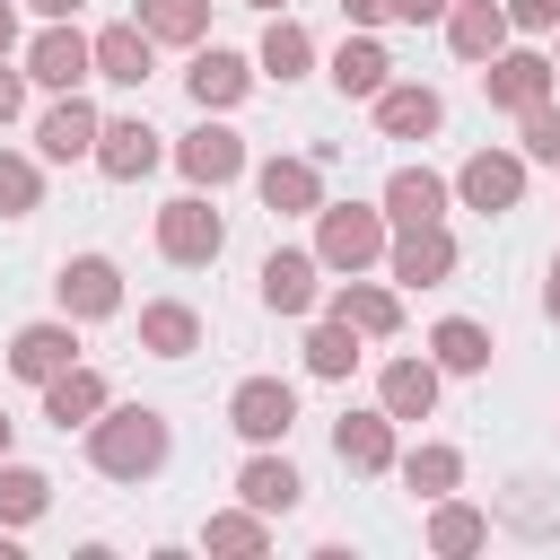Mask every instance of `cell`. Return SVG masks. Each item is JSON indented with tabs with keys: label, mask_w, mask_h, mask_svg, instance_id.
I'll return each instance as SVG.
<instances>
[{
	"label": "cell",
	"mask_w": 560,
	"mask_h": 560,
	"mask_svg": "<svg viewBox=\"0 0 560 560\" xmlns=\"http://www.w3.org/2000/svg\"><path fill=\"white\" fill-rule=\"evenodd\" d=\"M254 9H280V0H254Z\"/></svg>",
	"instance_id": "obj_46"
},
{
	"label": "cell",
	"mask_w": 560,
	"mask_h": 560,
	"mask_svg": "<svg viewBox=\"0 0 560 560\" xmlns=\"http://www.w3.org/2000/svg\"><path fill=\"white\" fill-rule=\"evenodd\" d=\"M438 359H446V368H481V359H490V332L455 315V324H438Z\"/></svg>",
	"instance_id": "obj_25"
},
{
	"label": "cell",
	"mask_w": 560,
	"mask_h": 560,
	"mask_svg": "<svg viewBox=\"0 0 560 560\" xmlns=\"http://www.w3.org/2000/svg\"><path fill=\"white\" fill-rule=\"evenodd\" d=\"M516 18H525V26H551V18H560V0H516Z\"/></svg>",
	"instance_id": "obj_38"
},
{
	"label": "cell",
	"mask_w": 560,
	"mask_h": 560,
	"mask_svg": "<svg viewBox=\"0 0 560 560\" xmlns=\"http://www.w3.org/2000/svg\"><path fill=\"white\" fill-rule=\"evenodd\" d=\"M140 26L184 44V35H201V0H149V9H140Z\"/></svg>",
	"instance_id": "obj_28"
},
{
	"label": "cell",
	"mask_w": 560,
	"mask_h": 560,
	"mask_svg": "<svg viewBox=\"0 0 560 560\" xmlns=\"http://www.w3.org/2000/svg\"><path fill=\"white\" fill-rule=\"evenodd\" d=\"M158 245H166L175 262H210V254H219V210H201V201H166Z\"/></svg>",
	"instance_id": "obj_2"
},
{
	"label": "cell",
	"mask_w": 560,
	"mask_h": 560,
	"mask_svg": "<svg viewBox=\"0 0 560 560\" xmlns=\"http://www.w3.org/2000/svg\"><path fill=\"white\" fill-rule=\"evenodd\" d=\"M96 140H105V131H96V114H88V105H79V96H70V105H52V114H44V149H52V158H88V149H96Z\"/></svg>",
	"instance_id": "obj_10"
},
{
	"label": "cell",
	"mask_w": 560,
	"mask_h": 560,
	"mask_svg": "<svg viewBox=\"0 0 560 560\" xmlns=\"http://www.w3.org/2000/svg\"><path fill=\"white\" fill-rule=\"evenodd\" d=\"M114 298L122 289H114V262L105 254H88V262L61 271V306H79V315H114Z\"/></svg>",
	"instance_id": "obj_6"
},
{
	"label": "cell",
	"mask_w": 560,
	"mask_h": 560,
	"mask_svg": "<svg viewBox=\"0 0 560 560\" xmlns=\"http://www.w3.org/2000/svg\"><path fill=\"white\" fill-rule=\"evenodd\" d=\"M542 79H551V70H542L534 52H516V61L490 70V96H499V105H542Z\"/></svg>",
	"instance_id": "obj_20"
},
{
	"label": "cell",
	"mask_w": 560,
	"mask_h": 560,
	"mask_svg": "<svg viewBox=\"0 0 560 560\" xmlns=\"http://www.w3.org/2000/svg\"><path fill=\"white\" fill-rule=\"evenodd\" d=\"M35 9H44V18H70V9H79V0H35Z\"/></svg>",
	"instance_id": "obj_42"
},
{
	"label": "cell",
	"mask_w": 560,
	"mask_h": 560,
	"mask_svg": "<svg viewBox=\"0 0 560 560\" xmlns=\"http://www.w3.org/2000/svg\"><path fill=\"white\" fill-rule=\"evenodd\" d=\"M262 61H271L280 79H289V70H306V35H298V26H271V35H262Z\"/></svg>",
	"instance_id": "obj_33"
},
{
	"label": "cell",
	"mask_w": 560,
	"mask_h": 560,
	"mask_svg": "<svg viewBox=\"0 0 560 560\" xmlns=\"http://www.w3.org/2000/svg\"><path fill=\"white\" fill-rule=\"evenodd\" d=\"M245 499H254V508H289V499H298V472H289V464H245Z\"/></svg>",
	"instance_id": "obj_27"
},
{
	"label": "cell",
	"mask_w": 560,
	"mask_h": 560,
	"mask_svg": "<svg viewBox=\"0 0 560 560\" xmlns=\"http://www.w3.org/2000/svg\"><path fill=\"white\" fill-rule=\"evenodd\" d=\"M0 210L18 219V210H35V175L18 166V158H0Z\"/></svg>",
	"instance_id": "obj_36"
},
{
	"label": "cell",
	"mask_w": 560,
	"mask_h": 560,
	"mask_svg": "<svg viewBox=\"0 0 560 560\" xmlns=\"http://www.w3.org/2000/svg\"><path fill=\"white\" fill-rule=\"evenodd\" d=\"M332 79H341V96H376V88H385V52H376V44H341Z\"/></svg>",
	"instance_id": "obj_24"
},
{
	"label": "cell",
	"mask_w": 560,
	"mask_h": 560,
	"mask_svg": "<svg viewBox=\"0 0 560 560\" xmlns=\"http://www.w3.org/2000/svg\"><path fill=\"white\" fill-rule=\"evenodd\" d=\"M262 201L271 210H315V166H298V158L262 166Z\"/></svg>",
	"instance_id": "obj_22"
},
{
	"label": "cell",
	"mask_w": 560,
	"mask_h": 560,
	"mask_svg": "<svg viewBox=\"0 0 560 560\" xmlns=\"http://www.w3.org/2000/svg\"><path fill=\"white\" fill-rule=\"evenodd\" d=\"M210 542H219V551H262V525H254V516H219Z\"/></svg>",
	"instance_id": "obj_37"
},
{
	"label": "cell",
	"mask_w": 560,
	"mask_h": 560,
	"mask_svg": "<svg viewBox=\"0 0 560 560\" xmlns=\"http://www.w3.org/2000/svg\"><path fill=\"white\" fill-rule=\"evenodd\" d=\"M306 359H315V368H324V376H341V368H350V359H359V350H350V324H324V332H315V341H306Z\"/></svg>",
	"instance_id": "obj_31"
},
{
	"label": "cell",
	"mask_w": 560,
	"mask_h": 560,
	"mask_svg": "<svg viewBox=\"0 0 560 560\" xmlns=\"http://www.w3.org/2000/svg\"><path fill=\"white\" fill-rule=\"evenodd\" d=\"M158 455H166V420H158V411H114V420L96 429V464H105L114 481L149 472Z\"/></svg>",
	"instance_id": "obj_1"
},
{
	"label": "cell",
	"mask_w": 560,
	"mask_h": 560,
	"mask_svg": "<svg viewBox=\"0 0 560 560\" xmlns=\"http://www.w3.org/2000/svg\"><path fill=\"white\" fill-rule=\"evenodd\" d=\"M140 341H149L158 359H184V350L201 341V324H192V306H149V315H140Z\"/></svg>",
	"instance_id": "obj_15"
},
{
	"label": "cell",
	"mask_w": 560,
	"mask_h": 560,
	"mask_svg": "<svg viewBox=\"0 0 560 560\" xmlns=\"http://www.w3.org/2000/svg\"><path fill=\"white\" fill-rule=\"evenodd\" d=\"M96 158H105V175H122V184H131V175H149V166H158V131H149V122H114Z\"/></svg>",
	"instance_id": "obj_8"
},
{
	"label": "cell",
	"mask_w": 560,
	"mask_h": 560,
	"mask_svg": "<svg viewBox=\"0 0 560 560\" xmlns=\"http://www.w3.org/2000/svg\"><path fill=\"white\" fill-rule=\"evenodd\" d=\"M0 455H9V420H0Z\"/></svg>",
	"instance_id": "obj_45"
},
{
	"label": "cell",
	"mask_w": 560,
	"mask_h": 560,
	"mask_svg": "<svg viewBox=\"0 0 560 560\" xmlns=\"http://www.w3.org/2000/svg\"><path fill=\"white\" fill-rule=\"evenodd\" d=\"M289 420H298V394H289V385H271V376L236 385V429H245V438H280Z\"/></svg>",
	"instance_id": "obj_3"
},
{
	"label": "cell",
	"mask_w": 560,
	"mask_h": 560,
	"mask_svg": "<svg viewBox=\"0 0 560 560\" xmlns=\"http://www.w3.org/2000/svg\"><path fill=\"white\" fill-rule=\"evenodd\" d=\"M9 368H18V376H35V385H52V376L70 368V332H61V324H26V332H18V350H9Z\"/></svg>",
	"instance_id": "obj_4"
},
{
	"label": "cell",
	"mask_w": 560,
	"mask_h": 560,
	"mask_svg": "<svg viewBox=\"0 0 560 560\" xmlns=\"http://www.w3.org/2000/svg\"><path fill=\"white\" fill-rule=\"evenodd\" d=\"M184 166H192L201 184H228V175L245 166V140H236V131H192V140H184Z\"/></svg>",
	"instance_id": "obj_11"
},
{
	"label": "cell",
	"mask_w": 560,
	"mask_h": 560,
	"mask_svg": "<svg viewBox=\"0 0 560 560\" xmlns=\"http://www.w3.org/2000/svg\"><path fill=\"white\" fill-rule=\"evenodd\" d=\"M262 298H271L280 315H298V306L315 298V262H306V254H271V262H262Z\"/></svg>",
	"instance_id": "obj_13"
},
{
	"label": "cell",
	"mask_w": 560,
	"mask_h": 560,
	"mask_svg": "<svg viewBox=\"0 0 560 560\" xmlns=\"http://www.w3.org/2000/svg\"><path fill=\"white\" fill-rule=\"evenodd\" d=\"M9 114H18V79L0 70V122H9Z\"/></svg>",
	"instance_id": "obj_40"
},
{
	"label": "cell",
	"mask_w": 560,
	"mask_h": 560,
	"mask_svg": "<svg viewBox=\"0 0 560 560\" xmlns=\"http://www.w3.org/2000/svg\"><path fill=\"white\" fill-rule=\"evenodd\" d=\"M376 254V210H324V262H368Z\"/></svg>",
	"instance_id": "obj_5"
},
{
	"label": "cell",
	"mask_w": 560,
	"mask_h": 560,
	"mask_svg": "<svg viewBox=\"0 0 560 560\" xmlns=\"http://www.w3.org/2000/svg\"><path fill=\"white\" fill-rule=\"evenodd\" d=\"M96 402H105V385H96V376H79V368H61V376L44 385V411H52L61 429H70V420H88Z\"/></svg>",
	"instance_id": "obj_18"
},
{
	"label": "cell",
	"mask_w": 560,
	"mask_h": 560,
	"mask_svg": "<svg viewBox=\"0 0 560 560\" xmlns=\"http://www.w3.org/2000/svg\"><path fill=\"white\" fill-rule=\"evenodd\" d=\"M499 35H508V18L490 9V0H472V9H455V52H499Z\"/></svg>",
	"instance_id": "obj_23"
},
{
	"label": "cell",
	"mask_w": 560,
	"mask_h": 560,
	"mask_svg": "<svg viewBox=\"0 0 560 560\" xmlns=\"http://www.w3.org/2000/svg\"><path fill=\"white\" fill-rule=\"evenodd\" d=\"M402 472H411V490H446V481H455V455H446V446H429V455H411Z\"/></svg>",
	"instance_id": "obj_34"
},
{
	"label": "cell",
	"mask_w": 560,
	"mask_h": 560,
	"mask_svg": "<svg viewBox=\"0 0 560 560\" xmlns=\"http://www.w3.org/2000/svg\"><path fill=\"white\" fill-rule=\"evenodd\" d=\"M464 201L472 210H508L516 201V158H472L464 166Z\"/></svg>",
	"instance_id": "obj_14"
},
{
	"label": "cell",
	"mask_w": 560,
	"mask_h": 560,
	"mask_svg": "<svg viewBox=\"0 0 560 560\" xmlns=\"http://www.w3.org/2000/svg\"><path fill=\"white\" fill-rule=\"evenodd\" d=\"M525 149H534L542 166H560V114H551V105H525Z\"/></svg>",
	"instance_id": "obj_32"
},
{
	"label": "cell",
	"mask_w": 560,
	"mask_h": 560,
	"mask_svg": "<svg viewBox=\"0 0 560 560\" xmlns=\"http://www.w3.org/2000/svg\"><path fill=\"white\" fill-rule=\"evenodd\" d=\"M446 262H455V245L438 236V219H429V228H411V236H402V254H394V271H402V280H438Z\"/></svg>",
	"instance_id": "obj_17"
},
{
	"label": "cell",
	"mask_w": 560,
	"mask_h": 560,
	"mask_svg": "<svg viewBox=\"0 0 560 560\" xmlns=\"http://www.w3.org/2000/svg\"><path fill=\"white\" fill-rule=\"evenodd\" d=\"M9 35H18V26H9V9H0V52H9Z\"/></svg>",
	"instance_id": "obj_43"
},
{
	"label": "cell",
	"mask_w": 560,
	"mask_h": 560,
	"mask_svg": "<svg viewBox=\"0 0 560 560\" xmlns=\"http://www.w3.org/2000/svg\"><path fill=\"white\" fill-rule=\"evenodd\" d=\"M472 542H481V516L472 508H446L438 516V551H472Z\"/></svg>",
	"instance_id": "obj_35"
},
{
	"label": "cell",
	"mask_w": 560,
	"mask_h": 560,
	"mask_svg": "<svg viewBox=\"0 0 560 560\" xmlns=\"http://www.w3.org/2000/svg\"><path fill=\"white\" fill-rule=\"evenodd\" d=\"M376 114H385V131H402V140H411V131H438V96H429V88H385Z\"/></svg>",
	"instance_id": "obj_21"
},
{
	"label": "cell",
	"mask_w": 560,
	"mask_h": 560,
	"mask_svg": "<svg viewBox=\"0 0 560 560\" xmlns=\"http://www.w3.org/2000/svg\"><path fill=\"white\" fill-rule=\"evenodd\" d=\"M402 0H350V18H394Z\"/></svg>",
	"instance_id": "obj_39"
},
{
	"label": "cell",
	"mask_w": 560,
	"mask_h": 560,
	"mask_svg": "<svg viewBox=\"0 0 560 560\" xmlns=\"http://www.w3.org/2000/svg\"><path fill=\"white\" fill-rule=\"evenodd\" d=\"M44 490H52L44 472H0V516H9V525H26V516L44 508Z\"/></svg>",
	"instance_id": "obj_29"
},
{
	"label": "cell",
	"mask_w": 560,
	"mask_h": 560,
	"mask_svg": "<svg viewBox=\"0 0 560 560\" xmlns=\"http://www.w3.org/2000/svg\"><path fill=\"white\" fill-rule=\"evenodd\" d=\"M332 446H341V464L376 472V464H385V420H341V438H332Z\"/></svg>",
	"instance_id": "obj_26"
},
{
	"label": "cell",
	"mask_w": 560,
	"mask_h": 560,
	"mask_svg": "<svg viewBox=\"0 0 560 560\" xmlns=\"http://www.w3.org/2000/svg\"><path fill=\"white\" fill-rule=\"evenodd\" d=\"M551 315H560V271H551Z\"/></svg>",
	"instance_id": "obj_44"
},
{
	"label": "cell",
	"mask_w": 560,
	"mask_h": 560,
	"mask_svg": "<svg viewBox=\"0 0 560 560\" xmlns=\"http://www.w3.org/2000/svg\"><path fill=\"white\" fill-rule=\"evenodd\" d=\"M96 70H105L114 88H140V79H149V35H140V26H114V35L96 44Z\"/></svg>",
	"instance_id": "obj_9"
},
{
	"label": "cell",
	"mask_w": 560,
	"mask_h": 560,
	"mask_svg": "<svg viewBox=\"0 0 560 560\" xmlns=\"http://www.w3.org/2000/svg\"><path fill=\"white\" fill-rule=\"evenodd\" d=\"M88 61H96V52H88L70 26H52V35L35 44V79H44V88H79V79H88Z\"/></svg>",
	"instance_id": "obj_7"
},
{
	"label": "cell",
	"mask_w": 560,
	"mask_h": 560,
	"mask_svg": "<svg viewBox=\"0 0 560 560\" xmlns=\"http://www.w3.org/2000/svg\"><path fill=\"white\" fill-rule=\"evenodd\" d=\"M192 96H201V105L245 96V61H236V52H201V61H192Z\"/></svg>",
	"instance_id": "obj_19"
},
{
	"label": "cell",
	"mask_w": 560,
	"mask_h": 560,
	"mask_svg": "<svg viewBox=\"0 0 560 560\" xmlns=\"http://www.w3.org/2000/svg\"><path fill=\"white\" fill-rule=\"evenodd\" d=\"M438 9H446V0H402V18H438Z\"/></svg>",
	"instance_id": "obj_41"
},
{
	"label": "cell",
	"mask_w": 560,
	"mask_h": 560,
	"mask_svg": "<svg viewBox=\"0 0 560 560\" xmlns=\"http://www.w3.org/2000/svg\"><path fill=\"white\" fill-rule=\"evenodd\" d=\"M385 201H394V219H402V228H429V219H438V201H446V184H438V175H420V166H402V175L385 184Z\"/></svg>",
	"instance_id": "obj_12"
},
{
	"label": "cell",
	"mask_w": 560,
	"mask_h": 560,
	"mask_svg": "<svg viewBox=\"0 0 560 560\" xmlns=\"http://www.w3.org/2000/svg\"><path fill=\"white\" fill-rule=\"evenodd\" d=\"M341 324H359V332H394V298H376V289H341Z\"/></svg>",
	"instance_id": "obj_30"
},
{
	"label": "cell",
	"mask_w": 560,
	"mask_h": 560,
	"mask_svg": "<svg viewBox=\"0 0 560 560\" xmlns=\"http://www.w3.org/2000/svg\"><path fill=\"white\" fill-rule=\"evenodd\" d=\"M429 402H438V376H429L420 359H402V368H385V411H394V420H420Z\"/></svg>",
	"instance_id": "obj_16"
}]
</instances>
